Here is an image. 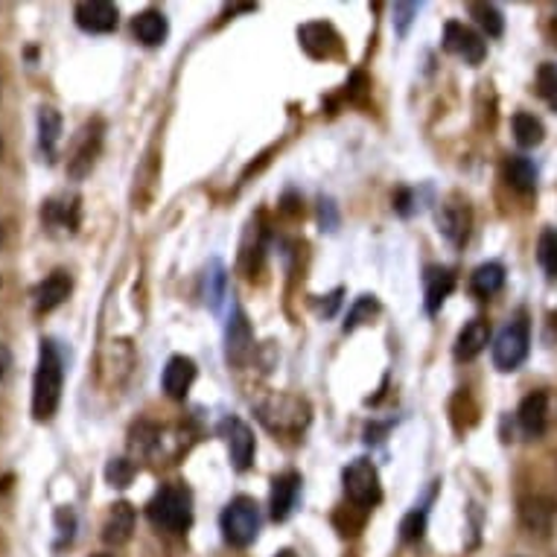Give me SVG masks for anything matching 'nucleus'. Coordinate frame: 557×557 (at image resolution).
<instances>
[{
    "instance_id": "obj_18",
    "label": "nucleus",
    "mask_w": 557,
    "mask_h": 557,
    "mask_svg": "<svg viewBox=\"0 0 557 557\" xmlns=\"http://www.w3.org/2000/svg\"><path fill=\"white\" fill-rule=\"evenodd\" d=\"M193 383H196V362H193V359L173 357L166 362L164 374H161V385H164L166 397L184 400Z\"/></svg>"
},
{
    "instance_id": "obj_14",
    "label": "nucleus",
    "mask_w": 557,
    "mask_h": 557,
    "mask_svg": "<svg viewBox=\"0 0 557 557\" xmlns=\"http://www.w3.org/2000/svg\"><path fill=\"white\" fill-rule=\"evenodd\" d=\"M74 18L79 29L94 33V36H102V33L117 29L120 12L114 3H109V0H85V3H76Z\"/></svg>"
},
{
    "instance_id": "obj_1",
    "label": "nucleus",
    "mask_w": 557,
    "mask_h": 557,
    "mask_svg": "<svg viewBox=\"0 0 557 557\" xmlns=\"http://www.w3.org/2000/svg\"><path fill=\"white\" fill-rule=\"evenodd\" d=\"M64 388V354L59 342L53 338H41L38 347V366L33 376V418L38 423L53 421L59 411Z\"/></svg>"
},
{
    "instance_id": "obj_36",
    "label": "nucleus",
    "mask_w": 557,
    "mask_h": 557,
    "mask_svg": "<svg viewBox=\"0 0 557 557\" xmlns=\"http://www.w3.org/2000/svg\"><path fill=\"white\" fill-rule=\"evenodd\" d=\"M10 368H12V354H10V347H7V345H0V380H3V376L10 374Z\"/></svg>"
},
{
    "instance_id": "obj_40",
    "label": "nucleus",
    "mask_w": 557,
    "mask_h": 557,
    "mask_svg": "<svg viewBox=\"0 0 557 557\" xmlns=\"http://www.w3.org/2000/svg\"><path fill=\"white\" fill-rule=\"evenodd\" d=\"M91 557H114V555H91Z\"/></svg>"
},
{
    "instance_id": "obj_29",
    "label": "nucleus",
    "mask_w": 557,
    "mask_h": 557,
    "mask_svg": "<svg viewBox=\"0 0 557 557\" xmlns=\"http://www.w3.org/2000/svg\"><path fill=\"white\" fill-rule=\"evenodd\" d=\"M470 15L475 18V24L487 33L491 38H499L505 29L503 12L496 10L494 3H470Z\"/></svg>"
},
{
    "instance_id": "obj_24",
    "label": "nucleus",
    "mask_w": 557,
    "mask_h": 557,
    "mask_svg": "<svg viewBox=\"0 0 557 557\" xmlns=\"http://www.w3.org/2000/svg\"><path fill=\"white\" fill-rule=\"evenodd\" d=\"M59 144H62V114L45 106V109H38V147L47 161H55Z\"/></svg>"
},
{
    "instance_id": "obj_2",
    "label": "nucleus",
    "mask_w": 557,
    "mask_h": 557,
    "mask_svg": "<svg viewBox=\"0 0 557 557\" xmlns=\"http://www.w3.org/2000/svg\"><path fill=\"white\" fill-rule=\"evenodd\" d=\"M149 522L161 531L184 534L193 525V494L184 484H164L147 505Z\"/></svg>"
},
{
    "instance_id": "obj_4",
    "label": "nucleus",
    "mask_w": 557,
    "mask_h": 557,
    "mask_svg": "<svg viewBox=\"0 0 557 557\" xmlns=\"http://www.w3.org/2000/svg\"><path fill=\"white\" fill-rule=\"evenodd\" d=\"M260 505L251 499V496H234L228 505H225V511L220 517L222 525V537L228 540L231 546L246 548L251 546L260 534Z\"/></svg>"
},
{
    "instance_id": "obj_33",
    "label": "nucleus",
    "mask_w": 557,
    "mask_h": 557,
    "mask_svg": "<svg viewBox=\"0 0 557 557\" xmlns=\"http://www.w3.org/2000/svg\"><path fill=\"white\" fill-rule=\"evenodd\" d=\"M135 475V465L128 458H114L109 467H106V479H109L111 487H128Z\"/></svg>"
},
{
    "instance_id": "obj_37",
    "label": "nucleus",
    "mask_w": 557,
    "mask_h": 557,
    "mask_svg": "<svg viewBox=\"0 0 557 557\" xmlns=\"http://www.w3.org/2000/svg\"><path fill=\"white\" fill-rule=\"evenodd\" d=\"M277 557H298L295 552H289V548H284V552H277Z\"/></svg>"
},
{
    "instance_id": "obj_27",
    "label": "nucleus",
    "mask_w": 557,
    "mask_h": 557,
    "mask_svg": "<svg viewBox=\"0 0 557 557\" xmlns=\"http://www.w3.org/2000/svg\"><path fill=\"white\" fill-rule=\"evenodd\" d=\"M511 126H513V137H517V144L525 149L540 147V144H543V137H546V128H543L540 117H534V114H529V111L513 114Z\"/></svg>"
},
{
    "instance_id": "obj_31",
    "label": "nucleus",
    "mask_w": 557,
    "mask_h": 557,
    "mask_svg": "<svg viewBox=\"0 0 557 557\" xmlns=\"http://www.w3.org/2000/svg\"><path fill=\"white\" fill-rule=\"evenodd\" d=\"M537 94L543 100L557 109V64L555 62H543L537 71Z\"/></svg>"
},
{
    "instance_id": "obj_20",
    "label": "nucleus",
    "mask_w": 557,
    "mask_h": 557,
    "mask_svg": "<svg viewBox=\"0 0 557 557\" xmlns=\"http://www.w3.org/2000/svg\"><path fill=\"white\" fill-rule=\"evenodd\" d=\"M487 345H491V324L484 319H473L458 333L456 350L453 354H456L458 362H473Z\"/></svg>"
},
{
    "instance_id": "obj_23",
    "label": "nucleus",
    "mask_w": 557,
    "mask_h": 557,
    "mask_svg": "<svg viewBox=\"0 0 557 557\" xmlns=\"http://www.w3.org/2000/svg\"><path fill=\"white\" fill-rule=\"evenodd\" d=\"M132 33H135V38L144 47H161L166 41L170 24H166L164 12L147 10L132 21Z\"/></svg>"
},
{
    "instance_id": "obj_5",
    "label": "nucleus",
    "mask_w": 557,
    "mask_h": 557,
    "mask_svg": "<svg viewBox=\"0 0 557 557\" xmlns=\"http://www.w3.org/2000/svg\"><path fill=\"white\" fill-rule=\"evenodd\" d=\"M529 345H531V324L525 312H517L494 342V366L499 371H517V368L525 362L529 357Z\"/></svg>"
},
{
    "instance_id": "obj_32",
    "label": "nucleus",
    "mask_w": 557,
    "mask_h": 557,
    "mask_svg": "<svg viewBox=\"0 0 557 557\" xmlns=\"http://www.w3.org/2000/svg\"><path fill=\"white\" fill-rule=\"evenodd\" d=\"M205 295H208L211 307L225 298V269L220 263H211V269L205 272Z\"/></svg>"
},
{
    "instance_id": "obj_8",
    "label": "nucleus",
    "mask_w": 557,
    "mask_h": 557,
    "mask_svg": "<svg viewBox=\"0 0 557 557\" xmlns=\"http://www.w3.org/2000/svg\"><path fill=\"white\" fill-rule=\"evenodd\" d=\"M470 225H473V211L461 196H447L438 208V231L444 234L449 246L461 248L470 237Z\"/></svg>"
},
{
    "instance_id": "obj_13",
    "label": "nucleus",
    "mask_w": 557,
    "mask_h": 557,
    "mask_svg": "<svg viewBox=\"0 0 557 557\" xmlns=\"http://www.w3.org/2000/svg\"><path fill=\"white\" fill-rule=\"evenodd\" d=\"M220 435L225 438V444H228L234 467H237L239 473L248 470L251 461H255V432L248 430L239 418H225V421L220 423Z\"/></svg>"
},
{
    "instance_id": "obj_39",
    "label": "nucleus",
    "mask_w": 557,
    "mask_h": 557,
    "mask_svg": "<svg viewBox=\"0 0 557 557\" xmlns=\"http://www.w3.org/2000/svg\"><path fill=\"white\" fill-rule=\"evenodd\" d=\"M0 243H3V225H0Z\"/></svg>"
},
{
    "instance_id": "obj_7",
    "label": "nucleus",
    "mask_w": 557,
    "mask_h": 557,
    "mask_svg": "<svg viewBox=\"0 0 557 557\" xmlns=\"http://www.w3.org/2000/svg\"><path fill=\"white\" fill-rule=\"evenodd\" d=\"M342 482H345V496L357 508H374L383 499V487H380V473L376 467L368 461V458H357L345 467L342 473Z\"/></svg>"
},
{
    "instance_id": "obj_35",
    "label": "nucleus",
    "mask_w": 557,
    "mask_h": 557,
    "mask_svg": "<svg viewBox=\"0 0 557 557\" xmlns=\"http://www.w3.org/2000/svg\"><path fill=\"white\" fill-rule=\"evenodd\" d=\"M414 15H418V3H394V27L400 36H406Z\"/></svg>"
},
{
    "instance_id": "obj_15",
    "label": "nucleus",
    "mask_w": 557,
    "mask_h": 557,
    "mask_svg": "<svg viewBox=\"0 0 557 557\" xmlns=\"http://www.w3.org/2000/svg\"><path fill=\"white\" fill-rule=\"evenodd\" d=\"M74 289V281H71V274L64 272V269H55L41 281V284L33 289V307H36L38 315H45V312H53L55 307H62L67 301V295Z\"/></svg>"
},
{
    "instance_id": "obj_22",
    "label": "nucleus",
    "mask_w": 557,
    "mask_h": 557,
    "mask_svg": "<svg viewBox=\"0 0 557 557\" xmlns=\"http://www.w3.org/2000/svg\"><path fill=\"white\" fill-rule=\"evenodd\" d=\"M555 503L546 499V496H529V499L520 503V517L531 534H548L552 522H555Z\"/></svg>"
},
{
    "instance_id": "obj_30",
    "label": "nucleus",
    "mask_w": 557,
    "mask_h": 557,
    "mask_svg": "<svg viewBox=\"0 0 557 557\" xmlns=\"http://www.w3.org/2000/svg\"><path fill=\"white\" fill-rule=\"evenodd\" d=\"M380 312V304H376L374 295H362L354 307H350V312H347L345 319V333H350V330H357L359 324H366V321H371Z\"/></svg>"
},
{
    "instance_id": "obj_3",
    "label": "nucleus",
    "mask_w": 557,
    "mask_h": 557,
    "mask_svg": "<svg viewBox=\"0 0 557 557\" xmlns=\"http://www.w3.org/2000/svg\"><path fill=\"white\" fill-rule=\"evenodd\" d=\"M257 418L269 426L272 432H284V435H298V432L310 423V406L301 397L284 392H269L265 397L257 400Z\"/></svg>"
},
{
    "instance_id": "obj_21",
    "label": "nucleus",
    "mask_w": 557,
    "mask_h": 557,
    "mask_svg": "<svg viewBox=\"0 0 557 557\" xmlns=\"http://www.w3.org/2000/svg\"><path fill=\"white\" fill-rule=\"evenodd\" d=\"M423 289H426V312H438L449 293L456 289V274L444 265H430L423 274Z\"/></svg>"
},
{
    "instance_id": "obj_12",
    "label": "nucleus",
    "mask_w": 557,
    "mask_h": 557,
    "mask_svg": "<svg viewBox=\"0 0 557 557\" xmlns=\"http://www.w3.org/2000/svg\"><path fill=\"white\" fill-rule=\"evenodd\" d=\"M298 41L312 59H336L342 55V36L330 27L327 21H312L298 29Z\"/></svg>"
},
{
    "instance_id": "obj_9",
    "label": "nucleus",
    "mask_w": 557,
    "mask_h": 557,
    "mask_svg": "<svg viewBox=\"0 0 557 557\" xmlns=\"http://www.w3.org/2000/svg\"><path fill=\"white\" fill-rule=\"evenodd\" d=\"M41 222L50 234L71 237L79 228V196H53L41 205Z\"/></svg>"
},
{
    "instance_id": "obj_6",
    "label": "nucleus",
    "mask_w": 557,
    "mask_h": 557,
    "mask_svg": "<svg viewBox=\"0 0 557 557\" xmlns=\"http://www.w3.org/2000/svg\"><path fill=\"white\" fill-rule=\"evenodd\" d=\"M102 137H106V123L102 120H91L76 132L71 152H67V175L74 182H83L85 175L91 173L97 158L102 152Z\"/></svg>"
},
{
    "instance_id": "obj_17",
    "label": "nucleus",
    "mask_w": 557,
    "mask_h": 557,
    "mask_svg": "<svg viewBox=\"0 0 557 557\" xmlns=\"http://www.w3.org/2000/svg\"><path fill=\"white\" fill-rule=\"evenodd\" d=\"M517 421H520L522 432H525L529 438H540L548 426V394L531 392L529 397H522Z\"/></svg>"
},
{
    "instance_id": "obj_16",
    "label": "nucleus",
    "mask_w": 557,
    "mask_h": 557,
    "mask_svg": "<svg viewBox=\"0 0 557 557\" xmlns=\"http://www.w3.org/2000/svg\"><path fill=\"white\" fill-rule=\"evenodd\" d=\"M301 496V475L286 470V473L274 475L272 482V496H269V508H272V520L284 522L293 517L295 505Z\"/></svg>"
},
{
    "instance_id": "obj_25",
    "label": "nucleus",
    "mask_w": 557,
    "mask_h": 557,
    "mask_svg": "<svg viewBox=\"0 0 557 557\" xmlns=\"http://www.w3.org/2000/svg\"><path fill=\"white\" fill-rule=\"evenodd\" d=\"M505 182L511 184L517 193H534L537 187V166L529 158L511 156L505 161Z\"/></svg>"
},
{
    "instance_id": "obj_26",
    "label": "nucleus",
    "mask_w": 557,
    "mask_h": 557,
    "mask_svg": "<svg viewBox=\"0 0 557 557\" xmlns=\"http://www.w3.org/2000/svg\"><path fill=\"white\" fill-rule=\"evenodd\" d=\"M505 286V269L503 263H482L470 277V289H473L479 298H491Z\"/></svg>"
},
{
    "instance_id": "obj_41",
    "label": "nucleus",
    "mask_w": 557,
    "mask_h": 557,
    "mask_svg": "<svg viewBox=\"0 0 557 557\" xmlns=\"http://www.w3.org/2000/svg\"><path fill=\"white\" fill-rule=\"evenodd\" d=\"M0 149H3V144H0Z\"/></svg>"
},
{
    "instance_id": "obj_11",
    "label": "nucleus",
    "mask_w": 557,
    "mask_h": 557,
    "mask_svg": "<svg viewBox=\"0 0 557 557\" xmlns=\"http://www.w3.org/2000/svg\"><path fill=\"white\" fill-rule=\"evenodd\" d=\"M444 50L458 55V59H465L467 64H482L484 55H487L484 38L475 29L458 24V21H449L447 27H444Z\"/></svg>"
},
{
    "instance_id": "obj_34",
    "label": "nucleus",
    "mask_w": 557,
    "mask_h": 557,
    "mask_svg": "<svg viewBox=\"0 0 557 557\" xmlns=\"http://www.w3.org/2000/svg\"><path fill=\"white\" fill-rule=\"evenodd\" d=\"M423 525H426V508H421V511L414 508V511H411L400 525L403 540H406V543H414V540H421L423 537Z\"/></svg>"
},
{
    "instance_id": "obj_19",
    "label": "nucleus",
    "mask_w": 557,
    "mask_h": 557,
    "mask_svg": "<svg viewBox=\"0 0 557 557\" xmlns=\"http://www.w3.org/2000/svg\"><path fill=\"white\" fill-rule=\"evenodd\" d=\"M135 534V508L128 503L111 505L109 517L102 522V540L109 546H126Z\"/></svg>"
},
{
    "instance_id": "obj_10",
    "label": "nucleus",
    "mask_w": 557,
    "mask_h": 557,
    "mask_svg": "<svg viewBox=\"0 0 557 557\" xmlns=\"http://www.w3.org/2000/svg\"><path fill=\"white\" fill-rule=\"evenodd\" d=\"M251 350H255V333H251L246 312L234 304L228 324H225V357H228L231 366H246Z\"/></svg>"
},
{
    "instance_id": "obj_28",
    "label": "nucleus",
    "mask_w": 557,
    "mask_h": 557,
    "mask_svg": "<svg viewBox=\"0 0 557 557\" xmlns=\"http://www.w3.org/2000/svg\"><path fill=\"white\" fill-rule=\"evenodd\" d=\"M537 263L548 281H557V228H546L537 239Z\"/></svg>"
},
{
    "instance_id": "obj_38",
    "label": "nucleus",
    "mask_w": 557,
    "mask_h": 557,
    "mask_svg": "<svg viewBox=\"0 0 557 557\" xmlns=\"http://www.w3.org/2000/svg\"><path fill=\"white\" fill-rule=\"evenodd\" d=\"M552 33H555V38H557V10H555V15H552Z\"/></svg>"
}]
</instances>
